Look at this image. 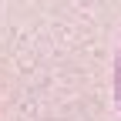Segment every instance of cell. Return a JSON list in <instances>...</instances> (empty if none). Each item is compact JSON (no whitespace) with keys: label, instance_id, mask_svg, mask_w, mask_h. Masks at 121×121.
Instances as JSON below:
<instances>
[{"label":"cell","instance_id":"obj_1","mask_svg":"<svg viewBox=\"0 0 121 121\" xmlns=\"http://www.w3.org/2000/svg\"><path fill=\"white\" fill-rule=\"evenodd\" d=\"M114 94H118V108H121V51H118V64H114Z\"/></svg>","mask_w":121,"mask_h":121}]
</instances>
